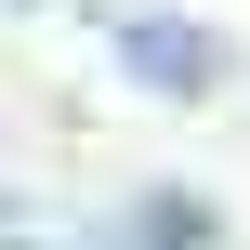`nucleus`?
Wrapping results in <instances>:
<instances>
[{
    "label": "nucleus",
    "mask_w": 250,
    "mask_h": 250,
    "mask_svg": "<svg viewBox=\"0 0 250 250\" xmlns=\"http://www.w3.org/2000/svg\"><path fill=\"white\" fill-rule=\"evenodd\" d=\"M132 250H198V198H145V237Z\"/></svg>",
    "instance_id": "obj_2"
},
{
    "label": "nucleus",
    "mask_w": 250,
    "mask_h": 250,
    "mask_svg": "<svg viewBox=\"0 0 250 250\" xmlns=\"http://www.w3.org/2000/svg\"><path fill=\"white\" fill-rule=\"evenodd\" d=\"M119 66L158 92H211V53L185 40V13H119Z\"/></svg>",
    "instance_id": "obj_1"
}]
</instances>
